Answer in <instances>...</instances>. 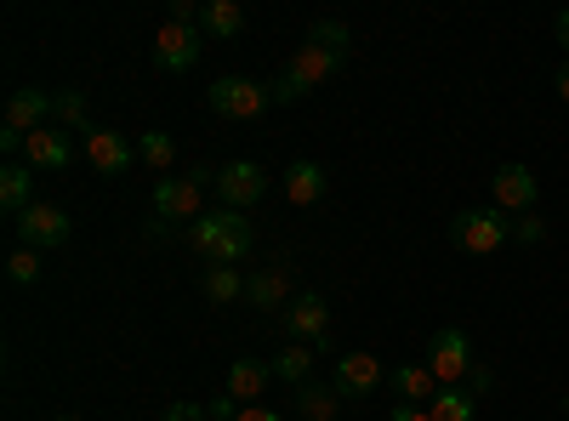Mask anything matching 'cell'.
I'll list each match as a JSON object with an SVG mask.
<instances>
[{
    "label": "cell",
    "mask_w": 569,
    "mask_h": 421,
    "mask_svg": "<svg viewBox=\"0 0 569 421\" xmlns=\"http://www.w3.org/2000/svg\"><path fill=\"white\" fill-rule=\"evenodd\" d=\"M188 245H194L211 268H240V262L257 251V228H251L246 211L217 206V211H206L194 228H188Z\"/></svg>",
    "instance_id": "1"
},
{
    "label": "cell",
    "mask_w": 569,
    "mask_h": 421,
    "mask_svg": "<svg viewBox=\"0 0 569 421\" xmlns=\"http://www.w3.org/2000/svg\"><path fill=\"white\" fill-rule=\"evenodd\" d=\"M342 63H348V52H330V46H302V52L284 63V74L268 86L273 103H302L308 91H319L325 80H337Z\"/></svg>",
    "instance_id": "2"
},
{
    "label": "cell",
    "mask_w": 569,
    "mask_h": 421,
    "mask_svg": "<svg viewBox=\"0 0 569 421\" xmlns=\"http://www.w3.org/2000/svg\"><path fill=\"white\" fill-rule=\"evenodd\" d=\"M211 182H217V177H211L206 166L154 182V217H166V222H200V217H206V189H211Z\"/></svg>",
    "instance_id": "3"
},
{
    "label": "cell",
    "mask_w": 569,
    "mask_h": 421,
    "mask_svg": "<svg viewBox=\"0 0 569 421\" xmlns=\"http://www.w3.org/2000/svg\"><path fill=\"white\" fill-rule=\"evenodd\" d=\"M206 52V34H200V18H166L160 34H154V69L166 74H188Z\"/></svg>",
    "instance_id": "4"
},
{
    "label": "cell",
    "mask_w": 569,
    "mask_h": 421,
    "mask_svg": "<svg viewBox=\"0 0 569 421\" xmlns=\"http://www.w3.org/2000/svg\"><path fill=\"white\" fill-rule=\"evenodd\" d=\"M450 240H456L467 257H490V251H501V245L512 240V222H507L496 206H490V211H456Z\"/></svg>",
    "instance_id": "5"
},
{
    "label": "cell",
    "mask_w": 569,
    "mask_h": 421,
    "mask_svg": "<svg viewBox=\"0 0 569 421\" xmlns=\"http://www.w3.org/2000/svg\"><path fill=\"white\" fill-rule=\"evenodd\" d=\"M206 103H211L217 120H257V114L273 103V91L257 86V80H246V74H222V80L211 86Z\"/></svg>",
    "instance_id": "6"
},
{
    "label": "cell",
    "mask_w": 569,
    "mask_h": 421,
    "mask_svg": "<svg viewBox=\"0 0 569 421\" xmlns=\"http://www.w3.org/2000/svg\"><path fill=\"white\" fill-rule=\"evenodd\" d=\"M421 364L439 377V388H456L467 370H472V342H467L461 324H445V331H433V342H427V359H421Z\"/></svg>",
    "instance_id": "7"
},
{
    "label": "cell",
    "mask_w": 569,
    "mask_h": 421,
    "mask_svg": "<svg viewBox=\"0 0 569 421\" xmlns=\"http://www.w3.org/2000/svg\"><path fill=\"white\" fill-rule=\"evenodd\" d=\"M279 324H284V337H291V342H308L313 353L330 348V308H325L319 291H302L291 308L279 313Z\"/></svg>",
    "instance_id": "8"
},
{
    "label": "cell",
    "mask_w": 569,
    "mask_h": 421,
    "mask_svg": "<svg viewBox=\"0 0 569 421\" xmlns=\"http://www.w3.org/2000/svg\"><path fill=\"white\" fill-rule=\"evenodd\" d=\"M69 211L63 206H46V200H34L23 217H18V240L29 245V251H58V245H69Z\"/></svg>",
    "instance_id": "9"
},
{
    "label": "cell",
    "mask_w": 569,
    "mask_h": 421,
    "mask_svg": "<svg viewBox=\"0 0 569 421\" xmlns=\"http://www.w3.org/2000/svg\"><path fill=\"white\" fill-rule=\"evenodd\" d=\"M80 154H86V166H91V171H103V177H126V171H131V160H137V149L126 143L120 131H109V126L80 131Z\"/></svg>",
    "instance_id": "10"
},
{
    "label": "cell",
    "mask_w": 569,
    "mask_h": 421,
    "mask_svg": "<svg viewBox=\"0 0 569 421\" xmlns=\"http://www.w3.org/2000/svg\"><path fill=\"white\" fill-rule=\"evenodd\" d=\"M262 189H268V177H262L257 160H228V166L217 171V200H222L228 211H251V206L262 200Z\"/></svg>",
    "instance_id": "11"
},
{
    "label": "cell",
    "mask_w": 569,
    "mask_h": 421,
    "mask_svg": "<svg viewBox=\"0 0 569 421\" xmlns=\"http://www.w3.org/2000/svg\"><path fill=\"white\" fill-rule=\"evenodd\" d=\"M536 194H541V182H536V171L530 166H501L496 177H490V206L496 211H536Z\"/></svg>",
    "instance_id": "12"
},
{
    "label": "cell",
    "mask_w": 569,
    "mask_h": 421,
    "mask_svg": "<svg viewBox=\"0 0 569 421\" xmlns=\"http://www.w3.org/2000/svg\"><path fill=\"white\" fill-rule=\"evenodd\" d=\"M330 388H337L342 399H370L376 388H382V359H376V353H342L337 359V382H330Z\"/></svg>",
    "instance_id": "13"
},
{
    "label": "cell",
    "mask_w": 569,
    "mask_h": 421,
    "mask_svg": "<svg viewBox=\"0 0 569 421\" xmlns=\"http://www.w3.org/2000/svg\"><path fill=\"white\" fill-rule=\"evenodd\" d=\"M246 297H251V308H257L262 319L284 313V308L297 302V297H291V268H284V262H273V268L251 273V285H246Z\"/></svg>",
    "instance_id": "14"
},
{
    "label": "cell",
    "mask_w": 569,
    "mask_h": 421,
    "mask_svg": "<svg viewBox=\"0 0 569 421\" xmlns=\"http://www.w3.org/2000/svg\"><path fill=\"white\" fill-rule=\"evenodd\" d=\"M46 120H52V91L23 86V91H12V98H7V131L34 137V131H46Z\"/></svg>",
    "instance_id": "15"
},
{
    "label": "cell",
    "mask_w": 569,
    "mask_h": 421,
    "mask_svg": "<svg viewBox=\"0 0 569 421\" xmlns=\"http://www.w3.org/2000/svg\"><path fill=\"white\" fill-rule=\"evenodd\" d=\"M23 166H34V171H69V166H74V143H69V131H58V126L34 131L29 143H23Z\"/></svg>",
    "instance_id": "16"
},
{
    "label": "cell",
    "mask_w": 569,
    "mask_h": 421,
    "mask_svg": "<svg viewBox=\"0 0 569 421\" xmlns=\"http://www.w3.org/2000/svg\"><path fill=\"white\" fill-rule=\"evenodd\" d=\"M268 382H273V364H262V359H233L228 364V399L233 404H262Z\"/></svg>",
    "instance_id": "17"
},
{
    "label": "cell",
    "mask_w": 569,
    "mask_h": 421,
    "mask_svg": "<svg viewBox=\"0 0 569 421\" xmlns=\"http://www.w3.org/2000/svg\"><path fill=\"white\" fill-rule=\"evenodd\" d=\"M330 189V177L319 160H291V171H284V200L291 206H319Z\"/></svg>",
    "instance_id": "18"
},
{
    "label": "cell",
    "mask_w": 569,
    "mask_h": 421,
    "mask_svg": "<svg viewBox=\"0 0 569 421\" xmlns=\"http://www.w3.org/2000/svg\"><path fill=\"white\" fill-rule=\"evenodd\" d=\"M0 206H7V217H12V222L34 206V166L12 160L7 171H0Z\"/></svg>",
    "instance_id": "19"
},
{
    "label": "cell",
    "mask_w": 569,
    "mask_h": 421,
    "mask_svg": "<svg viewBox=\"0 0 569 421\" xmlns=\"http://www.w3.org/2000/svg\"><path fill=\"white\" fill-rule=\"evenodd\" d=\"M393 393H399V404H433L439 399V377L427 364H399L393 370Z\"/></svg>",
    "instance_id": "20"
},
{
    "label": "cell",
    "mask_w": 569,
    "mask_h": 421,
    "mask_svg": "<svg viewBox=\"0 0 569 421\" xmlns=\"http://www.w3.org/2000/svg\"><path fill=\"white\" fill-rule=\"evenodd\" d=\"M200 34H217V40L246 34V7L240 0H206L200 7Z\"/></svg>",
    "instance_id": "21"
},
{
    "label": "cell",
    "mask_w": 569,
    "mask_h": 421,
    "mask_svg": "<svg viewBox=\"0 0 569 421\" xmlns=\"http://www.w3.org/2000/svg\"><path fill=\"white\" fill-rule=\"evenodd\" d=\"M297 415L302 421H337L342 415V393L330 382H302L297 388Z\"/></svg>",
    "instance_id": "22"
},
{
    "label": "cell",
    "mask_w": 569,
    "mask_h": 421,
    "mask_svg": "<svg viewBox=\"0 0 569 421\" xmlns=\"http://www.w3.org/2000/svg\"><path fill=\"white\" fill-rule=\"evenodd\" d=\"M273 377L291 382V388L313 382V348H308V342H284V348L273 353Z\"/></svg>",
    "instance_id": "23"
},
{
    "label": "cell",
    "mask_w": 569,
    "mask_h": 421,
    "mask_svg": "<svg viewBox=\"0 0 569 421\" xmlns=\"http://www.w3.org/2000/svg\"><path fill=\"white\" fill-rule=\"evenodd\" d=\"M246 285H251V273H240V268H206V279H200V291H206V302H240L246 297Z\"/></svg>",
    "instance_id": "24"
},
{
    "label": "cell",
    "mask_w": 569,
    "mask_h": 421,
    "mask_svg": "<svg viewBox=\"0 0 569 421\" xmlns=\"http://www.w3.org/2000/svg\"><path fill=\"white\" fill-rule=\"evenodd\" d=\"M427 410H433V421H472L479 415V399H472L467 388H439V399Z\"/></svg>",
    "instance_id": "25"
},
{
    "label": "cell",
    "mask_w": 569,
    "mask_h": 421,
    "mask_svg": "<svg viewBox=\"0 0 569 421\" xmlns=\"http://www.w3.org/2000/svg\"><path fill=\"white\" fill-rule=\"evenodd\" d=\"M137 160H142V166H154V171H166V177H171V160H177V143H171V137H166V131H142V137H137Z\"/></svg>",
    "instance_id": "26"
},
{
    "label": "cell",
    "mask_w": 569,
    "mask_h": 421,
    "mask_svg": "<svg viewBox=\"0 0 569 421\" xmlns=\"http://www.w3.org/2000/svg\"><path fill=\"white\" fill-rule=\"evenodd\" d=\"M52 120H58V126L91 131V103H86V91H58V98H52Z\"/></svg>",
    "instance_id": "27"
},
{
    "label": "cell",
    "mask_w": 569,
    "mask_h": 421,
    "mask_svg": "<svg viewBox=\"0 0 569 421\" xmlns=\"http://www.w3.org/2000/svg\"><path fill=\"white\" fill-rule=\"evenodd\" d=\"M308 46H330V52H348L353 34H348V23H337V18H319V23H308Z\"/></svg>",
    "instance_id": "28"
},
{
    "label": "cell",
    "mask_w": 569,
    "mask_h": 421,
    "mask_svg": "<svg viewBox=\"0 0 569 421\" xmlns=\"http://www.w3.org/2000/svg\"><path fill=\"white\" fill-rule=\"evenodd\" d=\"M7 279H12V285H34V279H40V251L18 245V251L7 257Z\"/></svg>",
    "instance_id": "29"
},
{
    "label": "cell",
    "mask_w": 569,
    "mask_h": 421,
    "mask_svg": "<svg viewBox=\"0 0 569 421\" xmlns=\"http://www.w3.org/2000/svg\"><path fill=\"white\" fill-rule=\"evenodd\" d=\"M512 240H518V245H541V240H547V222H541L536 211L512 217Z\"/></svg>",
    "instance_id": "30"
},
{
    "label": "cell",
    "mask_w": 569,
    "mask_h": 421,
    "mask_svg": "<svg viewBox=\"0 0 569 421\" xmlns=\"http://www.w3.org/2000/svg\"><path fill=\"white\" fill-rule=\"evenodd\" d=\"M490 388H496V377H490V364H479V359H472V370H467V393H472V399H485Z\"/></svg>",
    "instance_id": "31"
},
{
    "label": "cell",
    "mask_w": 569,
    "mask_h": 421,
    "mask_svg": "<svg viewBox=\"0 0 569 421\" xmlns=\"http://www.w3.org/2000/svg\"><path fill=\"white\" fill-rule=\"evenodd\" d=\"M206 415H211V410H200V404H188V399H177V404H171V410H166L160 421H206Z\"/></svg>",
    "instance_id": "32"
},
{
    "label": "cell",
    "mask_w": 569,
    "mask_h": 421,
    "mask_svg": "<svg viewBox=\"0 0 569 421\" xmlns=\"http://www.w3.org/2000/svg\"><path fill=\"white\" fill-rule=\"evenodd\" d=\"M388 421H433V410H427V404H393Z\"/></svg>",
    "instance_id": "33"
},
{
    "label": "cell",
    "mask_w": 569,
    "mask_h": 421,
    "mask_svg": "<svg viewBox=\"0 0 569 421\" xmlns=\"http://www.w3.org/2000/svg\"><path fill=\"white\" fill-rule=\"evenodd\" d=\"M233 421H279V410H268V404H246Z\"/></svg>",
    "instance_id": "34"
},
{
    "label": "cell",
    "mask_w": 569,
    "mask_h": 421,
    "mask_svg": "<svg viewBox=\"0 0 569 421\" xmlns=\"http://www.w3.org/2000/svg\"><path fill=\"white\" fill-rule=\"evenodd\" d=\"M211 415H217V421H233V415H240V404H233V399H228V393H222V399H217V404H211Z\"/></svg>",
    "instance_id": "35"
},
{
    "label": "cell",
    "mask_w": 569,
    "mask_h": 421,
    "mask_svg": "<svg viewBox=\"0 0 569 421\" xmlns=\"http://www.w3.org/2000/svg\"><path fill=\"white\" fill-rule=\"evenodd\" d=\"M552 34H558V46H569V12H558V23H552Z\"/></svg>",
    "instance_id": "36"
},
{
    "label": "cell",
    "mask_w": 569,
    "mask_h": 421,
    "mask_svg": "<svg viewBox=\"0 0 569 421\" xmlns=\"http://www.w3.org/2000/svg\"><path fill=\"white\" fill-rule=\"evenodd\" d=\"M558 98L569 103V58H563V69H558Z\"/></svg>",
    "instance_id": "37"
},
{
    "label": "cell",
    "mask_w": 569,
    "mask_h": 421,
    "mask_svg": "<svg viewBox=\"0 0 569 421\" xmlns=\"http://www.w3.org/2000/svg\"><path fill=\"white\" fill-rule=\"evenodd\" d=\"M563 415H569V399H563Z\"/></svg>",
    "instance_id": "38"
},
{
    "label": "cell",
    "mask_w": 569,
    "mask_h": 421,
    "mask_svg": "<svg viewBox=\"0 0 569 421\" xmlns=\"http://www.w3.org/2000/svg\"><path fill=\"white\" fill-rule=\"evenodd\" d=\"M58 421H74V415H58Z\"/></svg>",
    "instance_id": "39"
}]
</instances>
